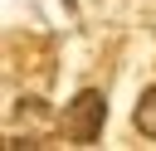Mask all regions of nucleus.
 <instances>
[{"mask_svg":"<svg viewBox=\"0 0 156 151\" xmlns=\"http://www.w3.org/2000/svg\"><path fill=\"white\" fill-rule=\"evenodd\" d=\"M102 122H107V97L102 93H78L73 102H68V112H63V132H68V141H78V146H93L98 136H102Z\"/></svg>","mask_w":156,"mask_h":151,"instance_id":"1","label":"nucleus"},{"mask_svg":"<svg viewBox=\"0 0 156 151\" xmlns=\"http://www.w3.org/2000/svg\"><path fill=\"white\" fill-rule=\"evenodd\" d=\"M132 122H136V132H141V136H151V141H156V88H146V93H141V102H136Z\"/></svg>","mask_w":156,"mask_h":151,"instance_id":"2","label":"nucleus"}]
</instances>
